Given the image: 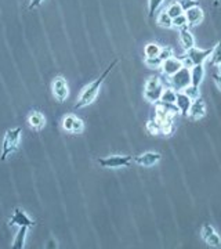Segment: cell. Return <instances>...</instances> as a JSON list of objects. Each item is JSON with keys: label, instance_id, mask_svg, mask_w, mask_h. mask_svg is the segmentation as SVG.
<instances>
[{"label": "cell", "instance_id": "obj_1", "mask_svg": "<svg viewBox=\"0 0 221 249\" xmlns=\"http://www.w3.org/2000/svg\"><path fill=\"white\" fill-rule=\"evenodd\" d=\"M116 64H118V58H115L114 61L108 65V68L101 73V76H100V78H97L96 80H93L90 85H87V86L83 89V91L80 93L79 98H78V103L75 104V108H76V109H79V108H83V107H87V106H90V104H93V103H94V100L97 98L98 93H100V89H101V86H102V83L105 82L108 73L114 70V67H115Z\"/></svg>", "mask_w": 221, "mask_h": 249}, {"label": "cell", "instance_id": "obj_2", "mask_svg": "<svg viewBox=\"0 0 221 249\" xmlns=\"http://www.w3.org/2000/svg\"><path fill=\"white\" fill-rule=\"evenodd\" d=\"M212 52H213V47L204 50V49H198V47L195 46V47H192L191 50H188L187 54H184V55H180L178 58L181 60L183 65H184L186 68H189V70H191L194 65H204V62L210 57Z\"/></svg>", "mask_w": 221, "mask_h": 249}, {"label": "cell", "instance_id": "obj_3", "mask_svg": "<svg viewBox=\"0 0 221 249\" xmlns=\"http://www.w3.org/2000/svg\"><path fill=\"white\" fill-rule=\"evenodd\" d=\"M21 133H22L21 127H14V129H10L6 132L4 139H3V145H1V157H0L1 162H4L9 158V155H11L17 150L19 139H21Z\"/></svg>", "mask_w": 221, "mask_h": 249}, {"label": "cell", "instance_id": "obj_4", "mask_svg": "<svg viewBox=\"0 0 221 249\" xmlns=\"http://www.w3.org/2000/svg\"><path fill=\"white\" fill-rule=\"evenodd\" d=\"M165 85L160 79L159 76L153 75V76H150L147 82H145V88H144V98L148 100L150 103H158L160 101V97L165 91Z\"/></svg>", "mask_w": 221, "mask_h": 249}, {"label": "cell", "instance_id": "obj_5", "mask_svg": "<svg viewBox=\"0 0 221 249\" xmlns=\"http://www.w3.org/2000/svg\"><path fill=\"white\" fill-rule=\"evenodd\" d=\"M134 158L132 155H111V157H105V158H100L98 165L105 169H122V168L130 166Z\"/></svg>", "mask_w": 221, "mask_h": 249}, {"label": "cell", "instance_id": "obj_6", "mask_svg": "<svg viewBox=\"0 0 221 249\" xmlns=\"http://www.w3.org/2000/svg\"><path fill=\"white\" fill-rule=\"evenodd\" d=\"M170 85L176 91H183L187 86L191 85V70L183 67L177 73L170 76Z\"/></svg>", "mask_w": 221, "mask_h": 249}, {"label": "cell", "instance_id": "obj_7", "mask_svg": "<svg viewBox=\"0 0 221 249\" xmlns=\"http://www.w3.org/2000/svg\"><path fill=\"white\" fill-rule=\"evenodd\" d=\"M201 237L210 248H221V237L214 230L212 224L204 223L201 230Z\"/></svg>", "mask_w": 221, "mask_h": 249}, {"label": "cell", "instance_id": "obj_8", "mask_svg": "<svg viewBox=\"0 0 221 249\" xmlns=\"http://www.w3.org/2000/svg\"><path fill=\"white\" fill-rule=\"evenodd\" d=\"M51 90H53L54 98L58 101V103H64L68 96H69V88H68V82L64 79L62 76H57L53 80V85H51Z\"/></svg>", "mask_w": 221, "mask_h": 249}, {"label": "cell", "instance_id": "obj_9", "mask_svg": "<svg viewBox=\"0 0 221 249\" xmlns=\"http://www.w3.org/2000/svg\"><path fill=\"white\" fill-rule=\"evenodd\" d=\"M62 129L65 132L78 134L85 130V124H83V121L80 118L71 114V115H67L62 118Z\"/></svg>", "mask_w": 221, "mask_h": 249}, {"label": "cell", "instance_id": "obj_10", "mask_svg": "<svg viewBox=\"0 0 221 249\" xmlns=\"http://www.w3.org/2000/svg\"><path fill=\"white\" fill-rule=\"evenodd\" d=\"M162 160V154L160 152H155V151H147L136 157L134 158V162L140 166H144V168H151L153 165H156L158 162H160Z\"/></svg>", "mask_w": 221, "mask_h": 249}, {"label": "cell", "instance_id": "obj_11", "mask_svg": "<svg viewBox=\"0 0 221 249\" xmlns=\"http://www.w3.org/2000/svg\"><path fill=\"white\" fill-rule=\"evenodd\" d=\"M36 224V222H34L29 216H28L22 209L19 208H16L14 209V213L10 217V226H18V227H34Z\"/></svg>", "mask_w": 221, "mask_h": 249}, {"label": "cell", "instance_id": "obj_12", "mask_svg": "<svg viewBox=\"0 0 221 249\" xmlns=\"http://www.w3.org/2000/svg\"><path fill=\"white\" fill-rule=\"evenodd\" d=\"M204 115H206V103H204V100L202 97L196 98V100L192 101L191 108L188 111V118L191 121L196 122V121L202 119Z\"/></svg>", "mask_w": 221, "mask_h": 249}, {"label": "cell", "instance_id": "obj_13", "mask_svg": "<svg viewBox=\"0 0 221 249\" xmlns=\"http://www.w3.org/2000/svg\"><path fill=\"white\" fill-rule=\"evenodd\" d=\"M183 67L184 65H183V62H181V60L178 57H171V58L165 60V61L162 62L160 70L163 72V75H166L168 78H170V76H173L174 73L180 71Z\"/></svg>", "mask_w": 221, "mask_h": 249}, {"label": "cell", "instance_id": "obj_14", "mask_svg": "<svg viewBox=\"0 0 221 249\" xmlns=\"http://www.w3.org/2000/svg\"><path fill=\"white\" fill-rule=\"evenodd\" d=\"M187 17V21H188V27H196L199 25L202 21H204V10L201 9L199 6H195V7H191L188 9L184 13Z\"/></svg>", "mask_w": 221, "mask_h": 249}, {"label": "cell", "instance_id": "obj_15", "mask_svg": "<svg viewBox=\"0 0 221 249\" xmlns=\"http://www.w3.org/2000/svg\"><path fill=\"white\" fill-rule=\"evenodd\" d=\"M191 104H192V100L188 97L184 91H177L176 106L181 115L188 116V111H189V108H191Z\"/></svg>", "mask_w": 221, "mask_h": 249}, {"label": "cell", "instance_id": "obj_16", "mask_svg": "<svg viewBox=\"0 0 221 249\" xmlns=\"http://www.w3.org/2000/svg\"><path fill=\"white\" fill-rule=\"evenodd\" d=\"M180 43H181L183 49H184L186 52H188V50H191L192 47H195V37L194 35L189 32L188 27L180 29Z\"/></svg>", "mask_w": 221, "mask_h": 249}, {"label": "cell", "instance_id": "obj_17", "mask_svg": "<svg viewBox=\"0 0 221 249\" xmlns=\"http://www.w3.org/2000/svg\"><path fill=\"white\" fill-rule=\"evenodd\" d=\"M28 124L34 129V130H42L46 126V118L40 112L34 111L32 114L28 116Z\"/></svg>", "mask_w": 221, "mask_h": 249}, {"label": "cell", "instance_id": "obj_18", "mask_svg": "<svg viewBox=\"0 0 221 249\" xmlns=\"http://www.w3.org/2000/svg\"><path fill=\"white\" fill-rule=\"evenodd\" d=\"M28 229H29V227H25V226L19 227V230H18L17 234H16V238H14V241H13L11 248L24 249V247H25V240H27Z\"/></svg>", "mask_w": 221, "mask_h": 249}, {"label": "cell", "instance_id": "obj_19", "mask_svg": "<svg viewBox=\"0 0 221 249\" xmlns=\"http://www.w3.org/2000/svg\"><path fill=\"white\" fill-rule=\"evenodd\" d=\"M204 78V65H194L191 68V85L201 86Z\"/></svg>", "mask_w": 221, "mask_h": 249}, {"label": "cell", "instance_id": "obj_20", "mask_svg": "<svg viewBox=\"0 0 221 249\" xmlns=\"http://www.w3.org/2000/svg\"><path fill=\"white\" fill-rule=\"evenodd\" d=\"M156 24L163 29H170V28H173V18L170 17L168 11L165 10V11L159 13V16L156 18Z\"/></svg>", "mask_w": 221, "mask_h": 249}, {"label": "cell", "instance_id": "obj_21", "mask_svg": "<svg viewBox=\"0 0 221 249\" xmlns=\"http://www.w3.org/2000/svg\"><path fill=\"white\" fill-rule=\"evenodd\" d=\"M177 100V91L173 88H166L162 97H160V101L163 103H169V104H176Z\"/></svg>", "mask_w": 221, "mask_h": 249}, {"label": "cell", "instance_id": "obj_22", "mask_svg": "<svg viewBox=\"0 0 221 249\" xmlns=\"http://www.w3.org/2000/svg\"><path fill=\"white\" fill-rule=\"evenodd\" d=\"M210 65H220L221 62V40L213 47V52L209 57Z\"/></svg>", "mask_w": 221, "mask_h": 249}, {"label": "cell", "instance_id": "obj_23", "mask_svg": "<svg viewBox=\"0 0 221 249\" xmlns=\"http://www.w3.org/2000/svg\"><path fill=\"white\" fill-rule=\"evenodd\" d=\"M160 49L162 47L158 43H148L144 47V54H145V57H158Z\"/></svg>", "mask_w": 221, "mask_h": 249}, {"label": "cell", "instance_id": "obj_24", "mask_svg": "<svg viewBox=\"0 0 221 249\" xmlns=\"http://www.w3.org/2000/svg\"><path fill=\"white\" fill-rule=\"evenodd\" d=\"M166 11H168V14L171 18H176L178 17V16H181V14H184V11H183V9H181V6H180V3H178V1L171 3Z\"/></svg>", "mask_w": 221, "mask_h": 249}, {"label": "cell", "instance_id": "obj_25", "mask_svg": "<svg viewBox=\"0 0 221 249\" xmlns=\"http://www.w3.org/2000/svg\"><path fill=\"white\" fill-rule=\"evenodd\" d=\"M162 62L163 61L160 60L159 57H145V60H144V64L151 70H160Z\"/></svg>", "mask_w": 221, "mask_h": 249}, {"label": "cell", "instance_id": "obj_26", "mask_svg": "<svg viewBox=\"0 0 221 249\" xmlns=\"http://www.w3.org/2000/svg\"><path fill=\"white\" fill-rule=\"evenodd\" d=\"M183 91H184L187 96L191 98L192 101H194V100H196V98L201 97V90H199V86L189 85V86H187L186 89L183 90Z\"/></svg>", "mask_w": 221, "mask_h": 249}, {"label": "cell", "instance_id": "obj_27", "mask_svg": "<svg viewBox=\"0 0 221 249\" xmlns=\"http://www.w3.org/2000/svg\"><path fill=\"white\" fill-rule=\"evenodd\" d=\"M147 132L151 136H160L162 134V129H160V124L156 121H150L147 124Z\"/></svg>", "mask_w": 221, "mask_h": 249}, {"label": "cell", "instance_id": "obj_28", "mask_svg": "<svg viewBox=\"0 0 221 249\" xmlns=\"http://www.w3.org/2000/svg\"><path fill=\"white\" fill-rule=\"evenodd\" d=\"M165 0H148V17L152 18Z\"/></svg>", "mask_w": 221, "mask_h": 249}, {"label": "cell", "instance_id": "obj_29", "mask_svg": "<svg viewBox=\"0 0 221 249\" xmlns=\"http://www.w3.org/2000/svg\"><path fill=\"white\" fill-rule=\"evenodd\" d=\"M188 27V21H187L186 14H181L178 17L173 18V28H178V29H183V28Z\"/></svg>", "mask_w": 221, "mask_h": 249}, {"label": "cell", "instance_id": "obj_30", "mask_svg": "<svg viewBox=\"0 0 221 249\" xmlns=\"http://www.w3.org/2000/svg\"><path fill=\"white\" fill-rule=\"evenodd\" d=\"M159 57L162 61H165V60H169V58H171V57H174V52H173V49L171 47H169V46H166V47H162L159 52Z\"/></svg>", "mask_w": 221, "mask_h": 249}, {"label": "cell", "instance_id": "obj_31", "mask_svg": "<svg viewBox=\"0 0 221 249\" xmlns=\"http://www.w3.org/2000/svg\"><path fill=\"white\" fill-rule=\"evenodd\" d=\"M178 3H180V6H181V9H183L184 13H186L188 9L198 6V1H196V0H178Z\"/></svg>", "mask_w": 221, "mask_h": 249}, {"label": "cell", "instance_id": "obj_32", "mask_svg": "<svg viewBox=\"0 0 221 249\" xmlns=\"http://www.w3.org/2000/svg\"><path fill=\"white\" fill-rule=\"evenodd\" d=\"M42 1L43 0H31V3H29V10H35L37 7H40V4H42Z\"/></svg>", "mask_w": 221, "mask_h": 249}, {"label": "cell", "instance_id": "obj_33", "mask_svg": "<svg viewBox=\"0 0 221 249\" xmlns=\"http://www.w3.org/2000/svg\"><path fill=\"white\" fill-rule=\"evenodd\" d=\"M213 80H214V83H216L217 89L221 91V75L220 73H214V75H213Z\"/></svg>", "mask_w": 221, "mask_h": 249}, {"label": "cell", "instance_id": "obj_34", "mask_svg": "<svg viewBox=\"0 0 221 249\" xmlns=\"http://www.w3.org/2000/svg\"><path fill=\"white\" fill-rule=\"evenodd\" d=\"M46 248H57V241L51 240L49 242V245H46Z\"/></svg>", "mask_w": 221, "mask_h": 249}, {"label": "cell", "instance_id": "obj_35", "mask_svg": "<svg viewBox=\"0 0 221 249\" xmlns=\"http://www.w3.org/2000/svg\"><path fill=\"white\" fill-rule=\"evenodd\" d=\"M219 3H220V0H214V6H219Z\"/></svg>", "mask_w": 221, "mask_h": 249}, {"label": "cell", "instance_id": "obj_36", "mask_svg": "<svg viewBox=\"0 0 221 249\" xmlns=\"http://www.w3.org/2000/svg\"><path fill=\"white\" fill-rule=\"evenodd\" d=\"M219 73L221 75V62H220V65H219Z\"/></svg>", "mask_w": 221, "mask_h": 249}]
</instances>
